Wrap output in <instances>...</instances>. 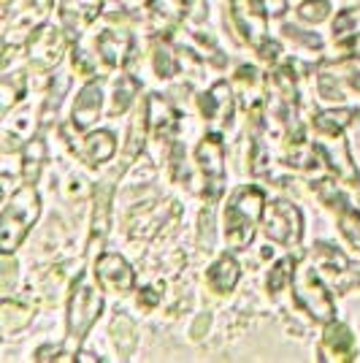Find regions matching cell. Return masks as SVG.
Masks as SVG:
<instances>
[{"label": "cell", "instance_id": "obj_1", "mask_svg": "<svg viewBox=\"0 0 360 363\" xmlns=\"http://www.w3.org/2000/svg\"><path fill=\"white\" fill-rule=\"evenodd\" d=\"M266 196L255 184L236 187L225 203V242L227 250H244L249 247L263 220Z\"/></svg>", "mask_w": 360, "mask_h": 363}, {"label": "cell", "instance_id": "obj_2", "mask_svg": "<svg viewBox=\"0 0 360 363\" xmlns=\"http://www.w3.org/2000/svg\"><path fill=\"white\" fill-rule=\"evenodd\" d=\"M38 214H41V196H38L35 184L28 182L3 203V214H0V250H3V255H14V250L28 236V230L35 225Z\"/></svg>", "mask_w": 360, "mask_h": 363}, {"label": "cell", "instance_id": "obj_3", "mask_svg": "<svg viewBox=\"0 0 360 363\" xmlns=\"http://www.w3.org/2000/svg\"><path fill=\"white\" fill-rule=\"evenodd\" d=\"M290 285H293V296H296L298 306L306 309L309 318L322 323V325L336 320V306H333V298L328 293V285L317 274V269H312L309 263H296Z\"/></svg>", "mask_w": 360, "mask_h": 363}, {"label": "cell", "instance_id": "obj_4", "mask_svg": "<svg viewBox=\"0 0 360 363\" xmlns=\"http://www.w3.org/2000/svg\"><path fill=\"white\" fill-rule=\"evenodd\" d=\"M65 312H68L65 315L68 336H71L74 345H79L103 312V293L95 288L87 277H79L71 296H68V309Z\"/></svg>", "mask_w": 360, "mask_h": 363}, {"label": "cell", "instance_id": "obj_5", "mask_svg": "<svg viewBox=\"0 0 360 363\" xmlns=\"http://www.w3.org/2000/svg\"><path fill=\"white\" fill-rule=\"evenodd\" d=\"M260 225L271 242L285 244V247H298L303 239V214L298 206H293L285 198L266 201Z\"/></svg>", "mask_w": 360, "mask_h": 363}, {"label": "cell", "instance_id": "obj_6", "mask_svg": "<svg viewBox=\"0 0 360 363\" xmlns=\"http://www.w3.org/2000/svg\"><path fill=\"white\" fill-rule=\"evenodd\" d=\"M230 16L239 35L252 46L255 52H260L263 46L271 41L269 35V11L260 0H230Z\"/></svg>", "mask_w": 360, "mask_h": 363}, {"label": "cell", "instance_id": "obj_7", "mask_svg": "<svg viewBox=\"0 0 360 363\" xmlns=\"http://www.w3.org/2000/svg\"><path fill=\"white\" fill-rule=\"evenodd\" d=\"M196 166L203 174V182H206V196L211 201L223 196V184H225V150H223V136L220 133H206L198 141Z\"/></svg>", "mask_w": 360, "mask_h": 363}, {"label": "cell", "instance_id": "obj_8", "mask_svg": "<svg viewBox=\"0 0 360 363\" xmlns=\"http://www.w3.org/2000/svg\"><path fill=\"white\" fill-rule=\"evenodd\" d=\"M68 49V35L52 25L35 28L28 41V55L35 68H55Z\"/></svg>", "mask_w": 360, "mask_h": 363}, {"label": "cell", "instance_id": "obj_9", "mask_svg": "<svg viewBox=\"0 0 360 363\" xmlns=\"http://www.w3.org/2000/svg\"><path fill=\"white\" fill-rule=\"evenodd\" d=\"M360 79V55H349L342 60L325 62L320 68V82H317V90L320 98L325 101H339L342 98V84H355Z\"/></svg>", "mask_w": 360, "mask_h": 363}, {"label": "cell", "instance_id": "obj_10", "mask_svg": "<svg viewBox=\"0 0 360 363\" xmlns=\"http://www.w3.org/2000/svg\"><path fill=\"white\" fill-rule=\"evenodd\" d=\"M95 277L111 296H128L135 288V274L130 263L117 252H103L95 260Z\"/></svg>", "mask_w": 360, "mask_h": 363}, {"label": "cell", "instance_id": "obj_11", "mask_svg": "<svg viewBox=\"0 0 360 363\" xmlns=\"http://www.w3.org/2000/svg\"><path fill=\"white\" fill-rule=\"evenodd\" d=\"M320 358L322 361L333 363H347L358 358V342L349 331V325L339 323V320H330L325 323V331H322V345H320Z\"/></svg>", "mask_w": 360, "mask_h": 363}, {"label": "cell", "instance_id": "obj_12", "mask_svg": "<svg viewBox=\"0 0 360 363\" xmlns=\"http://www.w3.org/2000/svg\"><path fill=\"white\" fill-rule=\"evenodd\" d=\"M101 111H103V84L101 79H95V82H87L76 95L74 108H71V125L76 130H87L101 120Z\"/></svg>", "mask_w": 360, "mask_h": 363}, {"label": "cell", "instance_id": "obj_13", "mask_svg": "<svg viewBox=\"0 0 360 363\" xmlns=\"http://www.w3.org/2000/svg\"><path fill=\"white\" fill-rule=\"evenodd\" d=\"M198 106H201V114L206 120H217L220 117V125L225 128L230 125V117H233V108H236V98L230 92V84L227 82H217L211 92L201 95L198 98Z\"/></svg>", "mask_w": 360, "mask_h": 363}, {"label": "cell", "instance_id": "obj_14", "mask_svg": "<svg viewBox=\"0 0 360 363\" xmlns=\"http://www.w3.org/2000/svg\"><path fill=\"white\" fill-rule=\"evenodd\" d=\"M101 9H103V0H62L60 19L65 30L71 35H79L87 30V25L98 19Z\"/></svg>", "mask_w": 360, "mask_h": 363}, {"label": "cell", "instance_id": "obj_15", "mask_svg": "<svg viewBox=\"0 0 360 363\" xmlns=\"http://www.w3.org/2000/svg\"><path fill=\"white\" fill-rule=\"evenodd\" d=\"M74 150L79 152V157H81L84 163L101 166V163L114 157V152H117V138H114L111 130H95V133L81 138V144L74 147Z\"/></svg>", "mask_w": 360, "mask_h": 363}, {"label": "cell", "instance_id": "obj_16", "mask_svg": "<svg viewBox=\"0 0 360 363\" xmlns=\"http://www.w3.org/2000/svg\"><path fill=\"white\" fill-rule=\"evenodd\" d=\"M239 279H241V266L233 255L217 257V263L209 269V285L217 290V293H223V296L236 288Z\"/></svg>", "mask_w": 360, "mask_h": 363}, {"label": "cell", "instance_id": "obj_17", "mask_svg": "<svg viewBox=\"0 0 360 363\" xmlns=\"http://www.w3.org/2000/svg\"><path fill=\"white\" fill-rule=\"evenodd\" d=\"M98 49H101V57L108 68H120L130 60V41L125 35H117V33H103L98 38Z\"/></svg>", "mask_w": 360, "mask_h": 363}, {"label": "cell", "instance_id": "obj_18", "mask_svg": "<svg viewBox=\"0 0 360 363\" xmlns=\"http://www.w3.org/2000/svg\"><path fill=\"white\" fill-rule=\"evenodd\" d=\"M355 108H333V111H322L315 117V128L320 136L339 138L347 130V125L355 120Z\"/></svg>", "mask_w": 360, "mask_h": 363}, {"label": "cell", "instance_id": "obj_19", "mask_svg": "<svg viewBox=\"0 0 360 363\" xmlns=\"http://www.w3.org/2000/svg\"><path fill=\"white\" fill-rule=\"evenodd\" d=\"M336 212V220H339V230L344 236V242L349 244V250L360 255V212L349 206V201H344L342 206L333 209Z\"/></svg>", "mask_w": 360, "mask_h": 363}, {"label": "cell", "instance_id": "obj_20", "mask_svg": "<svg viewBox=\"0 0 360 363\" xmlns=\"http://www.w3.org/2000/svg\"><path fill=\"white\" fill-rule=\"evenodd\" d=\"M138 79L130 74H125L117 79V84H114V90H111V104H108V114L111 117H120V114H125L128 108H130V104H133L135 92H138Z\"/></svg>", "mask_w": 360, "mask_h": 363}, {"label": "cell", "instance_id": "obj_21", "mask_svg": "<svg viewBox=\"0 0 360 363\" xmlns=\"http://www.w3.org/2000/svg\"><path fill=\"white\" fill-rule=\"evenodd\" d=\"M147 104L135 111L133 122L128 128V147H125V160L133 163L138 157V152L144 150V141H147V130H150V122H147Z\"/></svg>", "mask_w": 360, "mask_h": 363}, {"label": "cell", "instance_id": "obj_22", "mask_svg": "<svg viewBox=\"0 0 360 363\" xmlns=\"http://www.w3.org/2000/svg\"><path fill=\"white\" fill-rule=\"evenodd\" d=\"M111 187L114 184H101L95 193V214H92V242L103 239L108 230V212H111Z\"/></svg>", "mask_w": 360, "mask_h": 363}, {"label": "cell", "instance_id": "obj_23", "mask_svg": "<svg viewBox=\"0 0 360 363\" xmlns=\"http://www.w3.org/2000/svg\"><path fill=\"white\" fill-rule=\"evenodd\" d=\"M111 342L117 345L125 358H130L135 350V325L133 320L128 318L125 312H117L114 320H111Z\"/></svg>", "mask_w": 360, "mask_h": 363}, {"label": "cell", "instance_id": "obj_24", "mask_svg": "<svg viewBox=\"0 0 360 363\" xmlns=\"http://www.w3.org/2000/svg\"><path fill=\"white\" fill-rule=\"evenodd\" d=\"M33 312L28 306H22V303H14V301H3L0 306V328L6 336H14L16 331H22L28 323H30Z\"/></svg>", "mask_w": 360, "mask_h": 363}, {"label": "cell", "instance_id": "obj_25", "mask_svg": "<svg viewBox=\"0 0 360 363\" xmlns=\"http://www.w3.org/2000/svg\"><path fill=\"white\" fill-rule=\"evenodd\" d=\"M22 157H25V179L33 182L38 177V168H41V160H44V141L41 138H30L25 147H22Z\"/></svg>", "mask_w": 360, "mask_h": 363}, {"label": "cell", "instance_id": "obj_26", "mask_svg": "<svg viewBox=\"0 0 360 363\" xmlns=\"http://www.w3.org/2000/svg\"><path fill=\"white\" fill-rule=\"evenodd\" d=\"M298 16L303 22H312V25L325 22L330 16V0H300Z\"/></svg>", "mask_w": 360, "mask_h": 363}, {"label": "cell", "instance_id": "obj_27", "mask_svg": "<svg viewBox=\"0 0 360 363\" xmlns=\"http://www.w3.org/2000/svg\"><path fill=\"white\" fill-rule=\"evenodd\" d=\"M293 269H296V263L290 260V257H285V260H279L274 269H271L269 274V282H266V288L271 290V293H279V290L285 288L287 279H293Z\"/></svg>", "mask_w": 360, "mask_h": 363}, {"label": "cell", "instance_id": "obj_28", "mask_svg": "<svg viewBox=\"0 0 360 363\" xmlns=\"http://www.w3.org/2000/svg\"><path fill=\"white\" fill-rule=\"evenodd\" d=\"M0 90H3V111H9V108L14 106V101H19V95L25 92V76L19 74V79H16V84H14V76L6 74L3 76Z\"/></svg>", "mask_w": 360, "mask_h": 363}, {"label": "cell", "instance_id": "obj_29", "mask_svg": "<svg viewBox=\"0 0 360 363\" xmlns=\"http://www.w3.org/2000/svg\"><path fill=\"white\" fill-rule=\"evenodd\" d=\"M355 11L352 9H347L342 14L336 16V22H333V35L336 38H344V35H352L355 33Z\"/></svg>", "mask_w": 360, "mask_h": 363}, {"label": "cell", "instance_id": "obj_30", "mask_svg": "<svg viewBox=\"0 0 360 363\" xmlns=\"http://www.w3.org/2000/svg\"><path fill=\"white\" fill-rule=\"evenodd\" d=\"M282 30H285L287 38H293V41L300 46H309V49H320V46H322V38L315 35V33H298V28H293V25H285Z\"/></svg>", "mask_w": 360, "mask_h": 363}, {"label": "cell", "instance_id": "obj_31", "mask_svg": "<svg viewBox=\"0 0 360 363\" xmlns=\"http://www.w3.org/2000/svg\"><path fill=\"white\" fill-rule=\"evenodd\" d=\"M154 71H157V76H163V79L176 74V62H174V55L168 49H157L154 52Z\"/></svg>", "mask_w": 360, "mask_h": 363}, {"label": "cell", "instance_id": "obj_32", "mask_svg": "<svg viewBox=\"0 0 360 363\" xmlns=\"http://www.w3.org/2000/svg\"><path fill=\"white\" fill-rule=\"evenodd\" d=\"M157 301H160V290H157V288H141V290H138V306L152 309Z\"/></svg>", "mask_w": 360, "mask_h": 363}, {"label": "cell", "instance_id": "obj_33", "mask_svg": "<svg viewBox=\"0 0 360 363\" xmlns=\"http://www.w3.org/2000/svg\"><path fill=\"white\" fill-rule=\"evenodd\" d=\"M263 6H266V11L271 16H285L287 11V0H260Z\"/></svg>", "mask_w": 360, "mask_h": 363}, {"label": "cell", "instance_id": "obj_34", "mask_svg": "<svg viewBox=\"0 0 360 363\" xmlns=\"http://www.w3.org/2000/svg\"><path fill=\"white\" fill-rule=\"evenodd\" d=\"M11 279H14V263H11V255H6V263H3V293L11 290Z\"/></svg>", "mask_w": 360, "mask_h": 363}, {"label": "cell", "instance_id": "obj_35", "mask_svg": "<svg viewBox=\"0 0 360 363\" xmlns=\"http://www.w3.org/2000/svg\"><path fill=\"white\" fill-rule=\"evenodd\" d=\"M209 323H211V318L209 315H203V318H198L196 323H193V328H190V336H193V339H203V336H206V328H209Z\"/></svg>", "mask_w": 360, "mask_h": 363}, {"label": "cell", "instance_id": "obj_36", "mask_svg": "<svg viewBox=\"0 0 360 363\" xmlns=\"http://www.w3.org/2000/svg\"><path fill=\"white\" fill-rule=\"evenodd\" d=\"M344 49H360V35H358V38H349V41H344Z\"/></svg>", "mask_w": 360, "mask_h": 363}]
</instances>
